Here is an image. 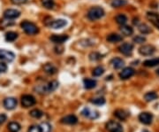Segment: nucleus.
Returning <instances> with one entry per match:
<instances>
[{
  "label": "nucleus",
  "mask_w": 159,
  "mask_h": 132,
  "mask_svg": "<svg viewBox=\"0 0 159 132\" xmlns=\"http://www.w3.org/2000/svg\"><path fill=\"white\" fill-rule=\"evenodd\" d=\"M104 11L102 7H92L91 9H89V11L88 12V18L90 21H96L101 19L102 17H104Z\"/></svg>",
  "instance_id": "f257e3e1"
},
{
  "label": "nucleus",
  "mask_w": 159,
  "mask_h": 132,
  "mask_svg": "<svg viewBox=\"0 0 159 132\" xmlns=\"http://www.w3.org/2000/svg\"><path fill=\"white\" fill-rule=\"evenodd\" d=\"M20 27H22V29L25 31V33L29 35V36H34L36 35L39 32V29L36 24H34L33 22H29V21H23L21 22Z\"/></svg>",
  "instance_id": "f03ea898"
},
{
  "label": "nucleus",
  "mask_w": 159,
  "mask_h": 132,
  "mask_svg": "<svg viewBox=\"0 0 159 132\" xmlns=\"http://www.w3.org/2000/svg\"><path fill=\"white\" fill-rule=\"evenodd\" d=\"M81 115L90 120L97 119L99 117V113L97 111L92 110L90 108L85 107L82 111H81Z\"/></svg>",
  "instance_id": "7ed1b4c3"
},
{
  "label": "nucleus",
  "mask_w": 159,
  "mask_h": 132,
  "mask_svg": "<svg viewBox=\"0 0 159 132\" xmlns=\"http://www.w3.org/2000/svg\"><path fill=\"white\" fill-rule=\"evenodd\" d=\"M106 129L109 132H123V128L119 122L111 121L106 124Z\"/></svg>",
  "instance_id": "20e7f679"
},
{
  "label": "nucleus",
  "mask_w": 159,
  "mask_h": 132,
  "mask_svg": "<svg viewBox=\"0 0 159 132\" xmlns=\"http://www.w3.org/2000/svg\"><path fill=\"white\" fill-rule=\"evenodd\" d=\"M15 59V54L10 51L0 49V60L7 62H12Z\"/></svg>",
  "instance_id": "39448f33"
},
{
  "label": "nucleus",
  "mask_w": 159,
  "mask_h": 132,
  "mask_svg": "<svg viewBox=\"0 0 159 132\" xmlns=\"http://www.w3.org/2000/svg\"><path fill=\"white\" fill-rule=\"evenodd\" d=\"M58 87V82L57 81H52V82H50L46 86L42 87V90L40 92L43 93H51L56 91Z\"/></svg>",
  "instance_id": "423d86ee"
},
{
  "label": "nucleus",
  "mask_w": 159,
  "mask_h": 132,
  "mask_svg": "<svg viewBox=\"0 0 159 132\" xmlns=\"http://www.w3.org/2000/svg\"><path fill=\"white\" fill-rule=\"evenodd\" d=\"M36 103V98L31 95H24L21 98V104L24 107H30Z\"/></svg>",
  "instance_id": "0eeeda50"
},
{
  "label": "nucleus",
  "mask_w": 159,
  "mask_h": 132,
  "mask_svg": "<svg viewBox=\"0 0 159 132\" xmlns=\"http://www.w3.org/2000/svg\"><path fill=\"white\" fill-rule=\"evenodd\" d=\"M4 16H5V19L14 20V19H16V18L20 16V12L16 10V9H7V10L5 11Z\"/></svg>",
  "instance_id": "6e6552de"
},
{
  "label": "nucleus",
  "mask_w": 159,
  "mask_h": 132,
  "mask_svg": "<svg viewBox=\"0 0 159 132\" xmlns=\"http://www.w3.org/2000/svg\"><path fill=\"white\" fill-rule=\"evenodd\" d=\"M119 50L122 54L127 56V55H130L132 53L133 45H132V43H123L122 45L119 46Z\"/></svg>",
  "instance_id": "1a4fd4ad"
},
{
  "label": "nucleus",
  "mask_w": 159,
  "mask_h": 132,
  "mask_svg": "<svg viewBox=\"0 0 159 132\" xmlns=\"http://www.w3.org/2000/svg\"><path fill=\"white\" fill-rule=\"evenodd\" d=\"M155 51H156V48L153 45H150V44L143 45V46H142L139 49V53H141L142 55H143V56L151 55V54H153V53H155Z\"/></svg>",
  "instance_id": "9d476101"
},
{
  "label": "nucleus",
  "mask_w": 159,
  "mask_h": 132,
  "mask_svg": "<svg viewBox=\"0 0 159 132\" xmlns=\"http://www.w3.org/2000/svg\"><path fill=\"white\" fill-rule=\"evenodd\" d=\"M134 75V70L132 67H126L119 73V77L122 80H126Z\"/></svg>",
  "instance_id": "9b49d317"
},
{
  "label": "nucleus",
  "mask_w": 159,
  "mask_h": 132,
  "mask_svg": "<svg viewBox=\"0 0 159 132\" xmlns=\"http://www.w3.org/2000/svg\"><path fill=\"white\" fill-rule=\"evenodd\" d=\"M17 99L14 98H6L4 100V106L7 110H13L17 106Z\"/></svg>",
  "instance_id": "f8f14e48"
},
{
  "label": "nucleus",
  "mask_w": 159,
  "mask_h": 132,
  "mask_svg": "<svg viewBox=\"0 0 159 132\" xmlns=\"http://www.w3.org/2000/svg\"><path fill=\"white\" fill-rule=\"evenodd\" d=\"M147 18L150 22L159 29V14L156 13H147Z\"/></svg>",
  "instance_id": "ddd939ff"
},
{
  "label": "nucleus",
  "mask_w": 159,
  "mask_h": 132,
  "mask_svg": "<svg viewBox=\"0 0 159 132\" xmlns=\"http://www.w3.org/2000/svg\"><path fill=\"white\" fill-rule=\"evenodd\" d=\"M68 36L66 35H53L51 37V41L53 42L54 43L57 44H61L63 43H65L66 40H68Z\"/></svg>",
  "instance_id": "4468645a"
},
{
  "label": "nucleus",
  "mask_w": 159,
  "mask_h": 132,
  "mask_svg": "<svg viewBox=\"0 0 159 132\" xmlns=\"http://www.w3.org/2000/svg\"><path fill=\"white\" fill-rule=\"evenodd\" d=\"M152 119H153V116L151 114L149 113H142L140 115H139V120L141 122H142L143 124L146 125H148L152 122Z\"/></svg>",
  "instance_id": "2eb2a0df"
},
{
  "label": "nucleus",
  "mask_w": 159,
  "mask_h": 132,
  "mask_svg": "<svg viewBox=\"0 0 159 132\" xmlns=\"http://www.w3.org/2000/svg\"><path fill=\"white\" fill-rule=\"evenodd\" d=\"M67 22H66V20H63V19H58V20H55L53 21L52 22H51L50 26L51 28L54 29H58V28H62L65 26H66Z\"/></svg>",
  "instance_id": "dca6fc26"
},
{
  "label": "nucleus",
  "mask_w": 159,
  "mask_h": 132,
  "mask_svg": "<svg viewBox=\"0 0 159 132\" xmlns=\"http://www.w3.org/2000/svg\"><path fill=\"white\" fill-rule=\"evenodd\" d=\"M61 122L64 123V124H69V125H73V124H76L78 122V119L75 115H67L66 117L62 118L61 119Z\"/></svg>",
  "instance_id": "f3484780"
},
{
  "label": "nucleus",
  "mask_w": 159,
  "mask_h": 132,
  "mask_svg": "<svg viewBox=\"0 0 159 132\" xmlns=\"http://www.w3.org/2000/svg\"><path fill=\"white\" fill-rule=\"evenodd\" d=\"M111 64H112V66L116 69H119L121 68L122 66H124L125 65V62L122 59L120 58H114L112 60H111Z\"/></svg>",
  "instance_id": "a211bd4d"
},
{
  "label": "nucleus",
  "mask_w": 159,
  "mask_h": 132,
  "mask_svg": "<svg viewBox=\"0 0 159 132\" xmlns=\"http://www.w3.org/2000/svg\"><path fill=\"white\" fill-rule=\"evenodd\" d=\"M120 31L122 33V35L126 36V37H128V36H131L132 33H133V30L130 26H126V25H123L120 27Z\"/></svg>",
  "instance_id": "6ab92c4d"
},
{
  "label": "nucleus",
  "mask_w": 159,
  "mask_h": 132,
  "mask_svg": "<svg viewBox=\"0 0 159 132\" xmlns=\"http://www.w3.org/2000/svg\"><path fill=\"white\" fill-rule=\"evenodd\" d=\"M143 65L148 67H153V66H158L159 65V58L152 59V60H148L143 62Z\"/></svg>",
  "instance_id": "aec40b11"
},
{
  "label": "nucleus",
  "mask_w": 159,
  "mask_h": 132,
  "mask_svg": "<svg viewBox=\"0 0 159 132\" xmlns=\"http://www.w3.org/2000/svg\"><path fill=\"white\" fill-rule=\"evenodd\" d=\"M122 37L119 36V34H111L107 37V41L110 43H118L122 41Z\"/></svg>",
  "instance_id": "412c9836"
},
{
  "label": "nucleus",
  "mask_w": 159,
  "mask_h": 132,
  "mask_svg": "<svg viewBox=\"0 0 159 132\" xmlns=\"http://www.w3.org/2000/svg\"><path fill=\"white\" fill-rule=\"evenodd\" d=\"M8 130L10 132H19L20 130V125L18 122L12 121L8 124Z\"/></svg>",
  "instance_id": "4be33fe9"
},
{
  "label": "nucleus",
  "mask_w": 159,
  "mask_h": 132,
  "mask_svg": "<svg viewBox=\"0 0 159 132\" xmlns=\"http://www.w3.org/2000/svg\"><path fill=\"white\" fill-rule=\"evenodd\" d=\"M84 82V86L86 89L88 90H90V89H93L96 86V82L95 80L92 79H85L83 81Z\"/></svg>",
  "instance_id": "5701e85b"
},
{
  "label": "nucleus",
  "mask_w": 159,
  "mask_h": 132,
  "mask_svg": "<svg viewBox=\"0 0 159 132\" xmlns=\"http://www.w3.org/2000/svg\"><path fill=\"white\" fill-rule=\"evenodd\" d=\"M43 69H44V71H45L47 74H49V75H54V74L57 72V68L53 66L52 64H50V63L45 64L44 66H43Z\"/></svg>",
  "instance_id": "b1692460"
},
{
  "label": "nucleus",
  "mask_w": 159,
  "mask_h": 132,
  "mask_svg": "<svg viewBox=\"0 0 159 132\" xmlns=\"http://www.w3.org/2000/svg\"><path fill=\"white\" fill-rule=\"evenodd\" d=\"M115 20H116V22H117L118 24L123 26V25H125V24L126 23V21H127V17H126L125 14H119V15L116 16Z\"/></svg>",
  "instance_id": "393cba45"
},
{
  "label": "nucleus",
  "mask_w": 159,
  "mask_h": 132,
  "mask_svg": "<svg viewBox=\"0 0 159 132\" xmlns=\"http://www.w3.org/2000/svg\"><path fill=\"white\" fill-rule=\"evenodd\" d=\"M18 38V34L13 31H9L5 34V40L7 42H13Z\"/></svg>",
  "instance_id": "a878e982"
},
{
  "label": "nucleus",
  "mask_w": 159,
  "mask_h": 132,
  "mask_svg": "<svg viewBox=\"0 0 159 132\" xmlns=\"http://www.w3.org/2000/svg\"><path fill=\"white\" fill-rule=\"evenodd\" d=\"M138 28H139V31H140L141 33H142L143 35L149 34V33H151V31H152L151 28L148 26L147 24H145V23H142V24L139 25Z\"/></svg>",
  "instance_id": "bb28decb"
},
{
  "label": "nucleus",
  "mask_w": 159,
  "mask_h": 132,
  "mask_svg": "<svg viewBox=\"0 0 159 132\" xmlns=\"http://www.w3.org/2000/svg\"><path fill=\"white\" fill-rule=\"evenodd\" d=\"M42 5L46 9L51 10V9H53L55 3H54V0H42Z\"/></svg>",
  "instance_id": "cd10ccee"
},
{
  "label": "nucleus",
  "mask_w": 159,
  "mask_h": 132,
  "mask_svg": "<svg viewBox=\"0 0 159 132\" xmlns=\"http://www.w3.org/2000/svg\"><path fill=\"white\" fill-rule=\"evenodd\" d=\"M144 98L146 99V101H148V102H149V101H153V100H155V99L157 98V94L153 92L146 93L145 96H144Z\"/></svg>",
  "instance_id": "c85d7f7f"
},
{
  "label": "nucleus",
  "mask_w": 159,
  "mask_h": 132,
  "mask_svg": "<svg viewBox=\"0 0 159 132\" xmlns=\"http://www.w3.org/2000/svg\"><path fill=\"white\" fill-rule=\"evenodd\" d=\"M126 0H112L111 5L112 7L114 8H118V7H120L122 5H125L126 4Z\"/></svg>",
  "instance_id": "c756f323"
},
{
  "label": "nucleus",
  "mask_w": 159,
  "mask_h": 132,
  "mask_svg": "<svg viewBox=\"0 0 159 132\" xmlns=\"http://www.w3.org/2000/svg\"><path fill=\"white\" fill-rule=\"evenodd\" d=\"M114 114H115V116L117 117V118H119V120H125L126 119V117H127V113H126L124 110H117L115 113H114Z\"/></svg>",
  "instance_id": "7c9ffc66"
},
{
  "label": "nucleus",
  "mask_w": 159,
  "mask_h": 132,
  "mask_svg": "<svg viewBox=\"0 0 159 132\" xmlns=\"http://www.w3.org/2000/svg\"><path fill=\"white\" fill-rule=\"evenodd\" d=\"M41 130H42V132H51V126L49 122H42L41 125Z\"/></svg>",
  "instance_id": "2f4dec72"
},
{
  "label": "nucleus",
  "mask_w": 159,
  "mask_h": 132,
  "mask_svg": "<svg viewBox=\"0 0 159 132\" xmlns=\"http://www.w3.org/2000/svg\"><path fill=\"white\" fill-rule=\"evenodd\" d=\"M104 73V67H102V66H96V67L93 70L92 74L94 76H102Z\"/></svg>",
  "instance_id": "473e14b6"
},
{
  "label": "nucleus",
  "mask_w": 159,
  "mask_h": 132,
  "mask_svg": "<svg viewBox=\"0 0 159 132\" xmlns=\"http://www.w3.org/2000/svg\"><path fill=\"white\" fill-rule=\"evenodd\" d=\"M30 115H31L32 117H34V118L39 119V118H41V117L43 115V113H42V111L38 110V109H34V110H32V111L30 112Z\"/></svg>",
  "instance_id": "72a5a7b5"
},
{
  "label": "nucleus",
  "mask_w": 159,
  "mask_h": 132,
  "mask_svg": "<svg viewBox=\"0 0 159 132\" xmlns=\"http://www.w3.org/2000/svg\"><path fill=\"white\" fill-rule=\"evenodd\" d=\"M94 105H96V106H102L104 104H105V99L104 98H94L91 100Z\"/></svg>",
  "instance_id": "f704fd0d"
},
{
  "label": "nucleus",
  "mask_w": 159,
  "mask_h": 132,
  "mask_svg": "<svg viewBox=\"0 0 159 132\" xmlns=\"http://www.w3.org/2000/svg\"><path fill=\"white\" fill-rule=\"evenodd\" d=\"M146 41V38L142 36H136L135 37H133V42L136 43H143Z\"/></svg>",
  "instance_id": "c9c22d12"
},
{
  "label": "nucleus",
  "mask_w": 159,
  "mask_h": 132,
  "mask_svg": "<svg viewBox=\"0 0 159 132\" xmlns=\"http://www.w3.org/2000/svg\"><path fill=\"white\" fill-rule=\"evenodd\" d=\"M89 58L91 60H100L102 57L99 53H92L90 55H89Z\"/></svg>",
  "instance_id": "e433bc0d"
},
{
  "label": "nucleus",
  "mask_w": 159,
  "mask_h": 132,
  "mask_svg": "<svg viewBox=\"0 0 159 132\" xmlns=\"http://www.w3.org/2000/svg\"><path fill=\"white\" fill-rule=\"evenodd\" d=\"M28 132H42V130H41V127H40V126L34 125V126H31V127L28 129Z\"/></svg>",
  "instance_id": "4c0bfd02"
},
{
  "label": "nucleus",
  "mask_w": 159,
  "mask_h": 132,
  "mask_svg": "<svg viewBox=\"0 0 159 132\" xmlns=\"http://www.w3.org/2000/svg\"><path fill=\"white\" fill-rule=\"evenodd\" d=\"M7 70V65L5 62H0V72H5Z\"/></svg>",
  "instance_id": "58836bf2"
},
{
  "label": "nucleus",
  "mask_w": 159,
  "mask_h": 132,
  "mask_svg": "<svg viewBox=\"0 0 159 132\" xmlns=\"http://www.w3.org/2000/svg\"><path fill=\"white\" fill-rule=\"evenodd\" d=\"M11 1L14 5H22V4L26 3L27 0H11Z\"/></svg>",
  "instance_id": "ea45409f"
},
{
  "label": "nucleus",
  "mask_w": 159,
  "mask_h": 132,
  "mask_svg": "<svg viewBox=\"0 0 159 132\" xmlns=\"http://www.w3.org/2000/svg\"><path fill=\"white\" fill-rule=\"evenodd\" d=\"M6 119H7V117H6L5 114H0V125L3 124V123L6 121Z\"/></svg>",
  "instance_id": "a19ab883"
},
{
  "label": "nucleus",
  "mask_w": 159,
  "mask_h": 132,
  "mask_svg": "<svg viewBox=\"0 0 159 132\" xmlns=\"http://www.w3.org/2000/svg\"><path fill=\"white\" fill-rule=\"evenodd\" d=\"M157 75H159V69H157Z\"/></svg>",
  "instance_id": "79ce46f5"
},
{
  "label": "nucleus",
  "mask_w": 159,
  "mask_h": 132,
  "mask_svg": "<svg viewBox=\"0 0 159 132\" xmlns=\"http://www.w3.org/2000/svg\"><path fill=\"white\" fill-rule=\"evenodd\" d=\"M143 132H148V131H147V130H144V131H143Z\"/></svg>",
  "instance_id": "37998d69"
}]
</instances>
